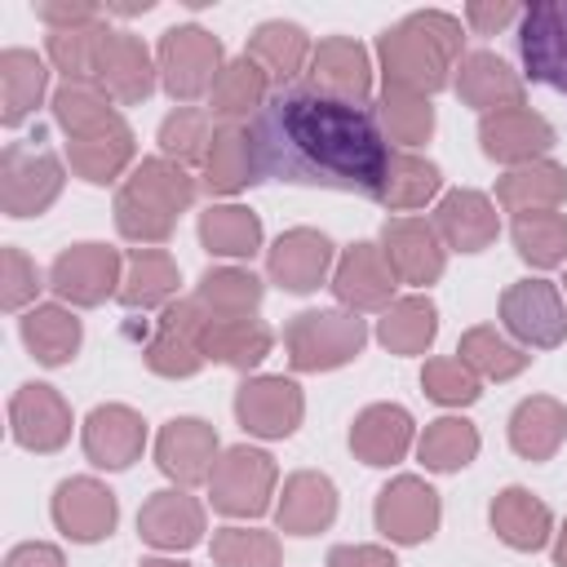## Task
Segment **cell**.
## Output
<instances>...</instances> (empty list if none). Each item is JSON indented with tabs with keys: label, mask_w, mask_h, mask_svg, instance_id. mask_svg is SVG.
<instances>
[{
	"label": "cell",
	"mask_w": 567,
	"mask_h": 567,
	"mask_svg": "<svg viewBox=\"0 0 567 567\" xmlns=\"http://www.w3.org/2000/svg\"><path fill=\"white\" fill-rule=\"evenodd\" d=\"M235 412H239L244 430H252L261 439H284L301 421V394L284 377H257V381H248L239 390Z\"/></svg>",
	"instance_id": "10"
},
{
	"label": "cell",
	"mask_w": 567,
	"mask_h": 567,
	"mask_svg": "<svg viewBox=\"0 0 567 567\" xmlns=\"http://www.w3.org/2000/svg\"><path fill=\"white\" fill-rule=\"evenodd\" d=\"M456 53H461V22L452 13H439V9L408 13L399 27L381 35L385 89H408L425 97L447 84Z\"/></svg>",
	"instance_id": "2"
},
{
	"label": "cell",
	"mask_w": 567,
	"mask_h": 567,
	"mask_svg": "<svg viewBox=\"0 0 567 567\" xmlns=\"http://www.w3.org/2000/svg\"><path fill=\"white\" fill-rule=\"evenodd\" d=\"M461 363L478 368L483 377H514L527 368V354L496 337V328H470L461 337Z\"/></svg>",
	"instance_id": "46"
},
{
	"label": "cell",
	"mask_w": 567,
	"mask_h": 567,
	"mask_svg": "<svg viewBox=\"0 0 567 567\" xmlns=\"http://www.w3.org/2000/svg\"><path fill=\"white\" fill-rule=\"evenodd\" d=\"M563 434H567V412L554 399H527L509 421V439L527 461H545L563 443Z\"/></svg>",
	"instance_id": "33"
},
{
	"label": "cell",
	"mask_w": 567,
	"mask_h": 567,
	"mask_svg": "<svg viewBox=\"0 0 567 567\" xmlns=\"http://www.w3.org/2000/svg\"><path fill=\"white\" fill-rule=\"evenodd\" d=\"M190 195H195V186H190V177L177 164L146 159L133 173V182L120 190V204H115L120 230L128 239H164L173 217L190 204Z\"/></svg>",
	"instance_id": "3"
},
{
	"label": "cell",
	"mask_w": 567,
	"mask_h": 567,
	"mask_svg": "<svg viewBox=\"0 0 567 567\" xmlns=\"http://www.w3.org/2000/svg\"><path fill=\"white\" fill-rule=\"evenodd\" d=\"M310 80L319 93L328 97H341V102H363L368 89H372V75H368V53L346 40V35H332V40H319V49L310 53Z\"/></svg>",
	"instance_id": "14"
},
{
	"label": "cell",
	"mask_w": 567,
	"mask_h": 567,
	"mask_svg": "<svg viewBox=\"0 0 567 567\" xmlns=\"http://www.w3.org/2000/svg\"><path fill=\"white\" fill-rule=\"evenodd\" d=\"M128 155H133V137H128L124 120H120L115 128L97 133V137H80V142H71V164H75L89 182H111V177L128 164Z\"/></svg>",
	"instance_id": "39"
},
{
	"label": "cell",
	"mask_w": 567,
	"mask_h": 567,
	"mask_svg": "<svg viewBox=\"0 0 567 567\" xmlns=\"http://www.w3.org/2000/svg\"><path fill=\"white\" fill-rule=\"evenodd\" d=\"M248 133L257 168L284 182L377 195L390 168V146L372 115L319 89H279L257 111Z\"/></svg>",
	"instance_id": "1"
},
{
	"label": "cell",
	"mask_w": 567,
	"mask_h": 567,
	"mask_svg": "<svg viewBox=\"0 0 567 567\" xmlns=\"http://www.w3.org/2000/svg\"><path fill=\"white\" fill-rule=\"evenodd\" d=\"M554 558H558V567H567V527H563V536H558V549H554Z\"/></svg>",
	"instance_id": "57"
},
{
	"label": "cell",
	"mask_w": 567,
	"mask_h": 567,
	"mask_svg": "<svg viewBox=\"0 0 567 567\" xmlns=\"http://www.w3.org/2000/svg\"><path fill=\"white\" fill-rule=\"evenodd\" d=\"M377 527L390 540H425L439 527V496L434 487H425L421 478H394L390 487H381L377 496Z\"/></svg>",
	"instance_id": "9"
},
{
	"label": "cell",
	"mask_w": 567,
	"mask_h": 567,
	"mask_svg": "<svg viewBox=\"0 0 567 567\" xmlns=\"http://www.w3.org/2000/svg\"><path fill=\"white\" fill-rule=\"evenodd\" d=\"M328 261H332V244L319 230H288L270 248V279H279L288 292H310L319 288Z\"/></svg>",
	"instance_id": "19"
},
{
	"label": "cell",
	"mask_w": 567,
	"mask_h": 567,
	"mask_svg": "<svg viewBox=\"0 0 567 567\" xmlns=\"http://www.w3.org/2000/svg\"><path fill=\"white\" fill-rule=\"evenodd\" d=\"M439 230L461 248V252H478L483 244H492L496 235V213L478 190H452L439 204Z\"/></svg>",
	"instance_id": "31"
},
{
	"label": "cell",
	"mask_w": 567,
	"mask_h": 567,
	"mask_svg": "<svg viewBox=\"0 0 567 567\" xmlns=\"http://www.w3.org/2000/svg\"><path fill=\"white\" fill-rule=\"evenodd\" d=\"M248 58L270 75V80H292L301 66H306V58H310V40H306V31L297 27V22H261L257 31H252V40H248Z\"/></svg>",
	"instance_id": "27"
},
{
	"label": "cell",
	"mask_w": 567,
	"mask_h": 567,
	"mask_svg": "<svg viewBox=\"0 0 567 567\" xmlns=\"http://www.w3.org/2000/svg\"><path fill=\"white\" fill-rule=\"evenodd\" d=\"M199 235L208 244V252H221V257H248L257 252L261 244V221L248 213V208H208L199 217Z\"/></svg>",
	"instance_id": "38"
},
{
	"label": "cell",
	"mask_w": 567,
	"mask_h": 567,
	"mask_svg": "<svg viewBox=\"0 0 567 567\" xmlns=\"http://www.w3.org/2000/svg\"><path fill=\"white\" fill-rule=\"evenodd\" d=\"M106 35H111V27H102V22L58 27V31H49V58L58 62V71L66 80H84L97 71V53H102Z\"/></svg>",
	"instance_id": "37"
},
{
	"label": "cell",
	"mask_w": 567,
	"mask_h": 567,
	"mask_svg": "<svg viewBox=\"0 0 567 567\" xmlns=\"http://www.w3.org/2000/svg\"><path fill=\"white\" fill-rule=\"evenodd\" d=\"M115 275H120V252L106 244H75L53 261V288L80 306H97L115 288Z\"/></svg>",
	"instance_id": "11"
},
{
	"label": "cell",
	"mask_w": 567,
	"mask_h": 567,
	"mask_svg": "<svg viewBox=\"0 0 567 567\" xmlns=\"http://www.w3.org/2000/svg\"><path fill=\"white\" fill-rule=\"evenodd\" d=\"M385 261L394 275H403L408 284H430L439 270H443V252H439V239L425 221L416 217H399V221H385Z\"/></svg>",
	"instance_id": "21"
},
{
	"label": "cell",
	"mask_w": 567,
	"mask_h": 567,
	"mask_svg": "<svg viewBox=\"0 0 567 567\" xmlns=\"http://www.w3.org/2000/svg\"><path fill=\"white\" fill-rule=\"evenodd\" d=\"M213 558L221 567H279V545L266 532L226 527V532L213 536Z\"/></svg>",
	"instance_id": "49"
},
{
	"label": "cell",
	"mask_w": 567,
	"mask_h": 567,
	"mask_svg": "<svg viewBox=\"0 0 567 567\" xmlns=\"http://www.w3.org/2000/svg\"><path fill=\"white\" fill-rule=\"evenodd\" d=\"M501 315H505V323H509L523 341H532V346H558L563 332H567L563 301H558L554 284H545V279H523V284H514V288L505 292V301H501Z\"/></svg>",
	"instance_id": "8"
},
{
	"label": "cell",
	"mask_w": 567,
	"mask_h": 567,
	"mask_svg": "<svg viewBox=\"0 0 567 567\" xmlns=\"http://www.w3.org/2000/svg\"><path fill=\"white\" fill-rule=\"evenodd\" d=\"M142 443H146L142 416L120 403L97 408L84 425V452L93 456V465H106V470H124L128 461H137Z\"/></svg>",
	"instance_id": "17"
},
{
	"label": "cell",
	"mask_w": 567,
	"mask_h": 567,
	"mask_svg": "<svg viewBox=\"0 0 567 567\" xmlns=\"http://www.w3.org/2000/svg\"><path fill=\"white\" fill-rule=\"evenodd\" d=\"M434 190H439V168L434 164H425L416 155H390V168H385V182H381L377 199L390 204V208H416Z\"/></svg>",
	"instance_id": "40"
},
{
	"label": "cell",
	"mask_w": 567,
	"mask_h": 567,
	"mask_svg": "<svg viewBox=\"0 0 567 567\" xmlns=\"http://www.w3.org/2000/svg\"><path fill=\"white\" fill-rule=\"evenodd\" d=\"M137 527H142V536H146L151 545H159V549H186V545L199 540L204 514H199V505H195L186 492H155V496L142 505Z\"/></svg>",
	"instance_id": "22"
},
{
	"label": "cell",
	"mask_w": 567,
	"mask_h": 567,
	"mask_svg": "<svg viewBox=\"0 0 567 567\" xmlns=\"http://www.w3.org/2000/svg\"><path fill=\"white\" fill-rule=\"evenodd\" d=\"M359 346H363V323L354 315L310 310L297 315V323L288 328L292 368H337L350 354H359Z\"/></svg>",
	"instance_id": "5"
},
{
	"label": "cell",
	"mask_w": 567,
	"mask_h": 567,
	"mask_svg": "<svg viewBox=\"0 0 567 567\" xmlns=\"http://www.w3.org/2000/svg\"><path fill=\"white\" fill-rule=\"evenodd\" d=\"M4 270H9V284H4V306L13 310V306H22L27 297H35L40 275H35V266H27V257H22L18 248H4Z\"/></svg>",
	"instance_id": "52"
},
{
	"label": "cell",
	"mask_w": 567,
	"mask_h": 567,
	"mask_svg": "<svg viewBox=\"0 0 567 567\" xmlns=\"http://www.w3.org/2000/svg\"><path fill=\"white\" fill-rule=\"evenodd\" d=\"M159 71H164V89L182 102L213 93L221 75V44L204 27H168L159 40Z\"/></svg>",
	"instance_id": "4"
},
{
	"label": "cell",
	"mask_w": 567,
	"mask_h": 567,
	"mask_svg": "<svg viewBox=\"0 0 567 567\" xmlns=\"http://www.w3.org/2000/svg\"><path fill=\"white\" fill-rule=\"evenodd\" d=\"M456 93H461L470 106L487 111V115L523 106V84H518V75H514L496 53H470V58L461 62Z\"/></svg>",
	"instance_id": "20"
},
{
	"label": "cell",
	"mask_w": 567,
	"mask_h": 567,
	"mask_svg": "<svg viewBox=\"0 0 567 567\" xmlns=\"http://www.w3.org/2000/svg\"><path fill=\"white\" fill-rule=\"evenodd\" d=\"M208 168V190H239L248 182H257V151H252V133L239 124H226L213 133V151L204 159Z\"/></svg>",
	"instance_id": "28"
},
{
	"label": "cell",
	"mask_w": 567,
	"mask_h": 567,
	"mask_svg": "<svg viewBox=\"0 0 567 567\" xmlns=\"http://www.w3.org/2000/svg\"><path fill=\"white\" fill-rule=\"evenodd\" d=\"M22 341L40 363H66L80 346V319L66 315L62 306H40L22 319Z\"/></svg>",
	"instance_id": "36"
},
{
	"label": "cell",
	"mask_w": 567,
	"mask_h": 567,
	"mask_svg": "<svg viewBox=\"0 0 567 567\" xmlns=\"http://www.w3.org/2000/svg\"><path fill=\"white\" fill-rule=\"evenodd\" d=\"M337 514V492L323 474H292L279 501V527L292 536H310L319 527H328Z\"/></svg>",
	"instance_id": "25"
},
{
	"label": "cell",
	"mask_w": 567,
	"mask_h": 567,
	"mask_svg": "<svg viewBox=\"0 0 567 567\" xmlns=\"http://www.w3.org/2000/svg\"><path fill=\"white\" fill-rule=\"evenodd\" d=\"M421 381H425L430 399H439V403H474L478 399V377L461 359H434V363H425V377Z\"/></svg>",
	"instance_id": "51"
},
{
	"label": "cell",
	"mask_w": 567,
	"mask_h": 567,
	"mask_svg": "<svg viewBox=\"0 0 567 567\" xmlns=\"http://www.w3.org/2000/svg\"><path fill=\"white\" fill-rule=\"evenodd\" d=\"M53 111H58L62 128L71 133V142L97 137V133H106V128L120 124V115L111 111V97L97 93V89L84 84V80H66V84L58 89V97H53Z\"/></svg>",
	"instance_id": "32"
},
{
	"label": "cell",
	"mask_w": 567,
	"mask_h": 567,
	"mask_svg": "<svg viewBox=\"0 0 567 567\" xmlns=\"http://www.w3.org/2000/svg\"><path fill=\"white\" fill-rule=\"evenodd\" d=\"M381 120H385L390 137H399L408 146L421 142V137H430V128H434L430 102L421 93H408V89H385L381 93Z\"/></svg>",
	"instance_id": "48"
},
{
	"label": "cell",
	"mask_w": 567,
	"mask_h": 567,
	"mask_svg": "<svg viewBox=\"0 0 567 567\" xmlns=\"http://www.w3.org/2000/svg\"><path fill=\"white\" fill-rule=\"evenodd\" d=\"M62 186V168L53 155H27L22 146L4 151V208L13 217L40 213Z\"/></svg>",
	"instance_id": "15"
},
{
	"label": "cell",
	"mask_w": 567,
	"mask_h": 567,
	"mask_svg": "<svg viewBox=\"0 0 567 567\" xmlns=\"http://www.w3.org/2000/svg\"><path fill=\"white\" fill-rule=\"evenodd\" d=\"M173 288H177L173 261L164 252H155V248H142V252H133V266H128V279L120 288V297H124V306H155Z\"/></svg>",
	"instance_id": "45"
},
{
	"label": "cell",
	"mask_w": 567,
	"mask_h": 567,
	"mask_svg": "<svg viewBox=\"0 0 567 567\" xmlns=\"http://www.w3.org/2000/svg\"><path fill=\"white\" fill-rule=\"evenodd\" d=\"M377 332H381V341H385L390 350H403V354L425 350L430 337H434V306H430L425 297L394 301V306L385 310V319H381Z\"/></svg>",
	"instance_id": "43"
},
{
	"label": "cell",
	"mask_w": 567,
	"mask_h": 567,
	"mask_svg": "<svg viewBox=\"0 0 567 567\" xmlns=\"http://www.w3.org/2000/svg\"><path fill=\"white\" fill-rule=\"evenodd\" d=\"M266 89H270V75L244 53L230 66H221V75L213 84V111L226 120H239V115L266 106Z\"/></svg>",
	"instance_id": "35"
},
{
	"label": "cell",
	"mask_w": 567,
	"mask_h": 567,
	"mask_svg": "<svg viewBox=\"0 0 567 567\" xmlns=\"http://www.w3.org/2000/svg\"><path fill=\"white\" fill-rule=\"evenodd\" d=\"M199 350L208 359L248 368L270 350V328H261L257 319H204L199 328Z\"/></svg>",
	"instance_id": "29"
},
{
	"label": "cell",
	"mask_w": 567,
	"mask_h": 567,
	"mask_svg": "<svg viewBox=\"0 0 567 567\" xmlns=\"http://www.w3.org/2000/svg\"><path fill=\"white\" fill-rule=\"evenodd\" d=\"M408 443H412V416H408L403 408H394V403L368 408V412L354 421V430H350V447H354L368 465H390V461H399V456L408 452Z\"/></svg>",
	"instance_id": "23"
},
{
	"label": "cell",
	"mask_w": 567,
	"mask_h": 567,
	"mask_svg": "<svg viewBox=\"0 0 567 567\" xmlns=\"http://www.w3.org/2000/svg\"><path fill=\"white\" fill-rule=\"evenodd\" d=\"M4 567H62V554L53 545H40L35 540V545H18Z\"/></svg>",
	"instance_id": "56"
},
{
	"label": "cell",
	"mask_w": 567,
	"mask_h": 567,
	"mask_svg": "<svg viewBox=\"0 0 567 567\" xmlns=\"http://www.w3.org/2000/svg\"><path fill=\"white\" fill-rule=\"evenodd\" d=\"M465 18H470V27H474V31H483V35H487V31H501L505 22H514V18H518V9H514V4H470V9H465Z\"/></svg>",
	"instance_id": "55"
},
{
	"label": "cell",
	"mask_w": 567,
	"mask_h": 567,
	"mask_svg": "<svg viewBox=\"0 0 567 567\" xmlns=\"http://www.w3.org/2000/svg\"><path fill=\"white\" fill-rule=\"evenodd\" d=\"M199 297L221 315V319H244L257 297H261V284L248 275V270H208L204 284H199Z\"/></svg>",
	"instance_id": "47"
},
{
	"label": "cell",
	"mask_w": 567,
	"mask_h": 567,
	"mask_svg": "<svg viewBox=\"0 0 567 567\" xmlns=\"http://www.w3.org/2000/svg\"><path fill=\"white\" fill-rule=\"evenodd\" d=\"M213 447H217L213 430L204 421H195V416H182V421H168L164 425L155 456H159V470L168 478H177V483H204L213 474L208 470Z\"/></svg>",
	"instance_id": "18"
},
{
	"label": "cell",
	"mask_w": 567,
	"mask_h": 567,
	"mask_svg": "<svg viewBox=\"0 0 567 567\" xmlns=\"http://www.w3.org/2000/svg\"><path fill=\"white\" fill-rule=\"evenodd\" d=\"M53 518L71 540H102L115 527V496L93 478H66L53 496Z\"/></svg>",
	"instance_id": "13"
},
{
	"label": "cell",
	"mask_w": 567,
	"mask_h": 567,
	"mask_svg": "<svg viewBox=\"0 0 567 567\" xmlns=\"http://www.w3.org/2000/svg\"><path fill=\"white\" fill-rule=\"evenodd\" d=\"M204 142L208 137V115L195 111V106H177L164 124H159V146L164 155H177V159H199L204 155ZM208 159V155H204Z\"/></svg>",
	"instance_id": "50"
},
{
	"label": "cell",
	"mask_w": 567,
	"mask_h": 567,
	"mask_svg": "<svg viewBox=\"0 0 567 567\" xmlns=\"http://www.w3.org/2000/svg\"><path fill=\"white\" fill-rule=\"evenodd\" d=\"M9 416H13V439L22 447H35V452H53L71 434V412L53 394V385H22L13 394Z\"/></svg>",
	"instance_id": "12"
},
{
	"label": "cell",
	"mask_w": 567,
	"mask_h": 567,
	"mask_svg": "<svg viewBox=\"0 0 567 567\" xmlns=\"http://www.w3.org/2000/svg\"><path fill=\"white\" fill-rule=\"evenodd\" d=\"M549 142H554V128L540 115H532L527 106L496 111V115L483 120V151L492 159H532Z\"/></svg>",
	"instance_id": "24"
},
{
	"label": "cell",
	"mask_w": 567,
	"mask_h": 567,
	"mask_svg": "<svg viewBox=\"0 0 567 567\" xmlns=\"http://www.w3.org/2000/svg\"><path fill=\"white\" fill-rule=\"evenodd\" d=\"M514 244H518V252L527 257V261H536V266H554V261H563L567 257V217H558V213H518V221H514Z\"/></svg>",
	"instance_id": "42"
},
{
	"label": "cell",
	"mask_w": 567,
	"mask_h": 567,
	"mask_svg": "<svg viewBox=\"0 0 567 567\" xmlns=\"http://www.w3.org/2000/svg\"><path fill=\"white\" fill-rule=\"evenodd\" d=\"M337 297L368 310V306H381L390 292H394V270L390 261L377 257L372 244H354L346 257H341V270H337Z\"/></svg>",
	"instance_id": "26"
},
{
	"label": "cell",
	"mask_w": 567,
	"mask_h": 567,
	"mask_svg": "<svg viewBox=\"0 0 567 567\" xmlns=\"http://www.w3.org/2000/svg\"><path fill=\"white\" fill-rule=\"evenodd\" d=\"M213 505L221 514H261L270 505V487H275V465L266 452L257 447H230L213 474Z\"/></svg>",
	"instance_id": "6"
},
{
	"label": "cell",
	"mask_w": 567,
	"mask_h": 567,
	"mask_svg": "<svg viewBox=\"0 0 567 567\" xmlns=\"http://www.w3.org/2000/svg\"><path fill=\"white\" fill-rule=\"evenodd\" d=\"M35 18H40V22H49V27L58 31V27L97 22V9H93V4H35Z\"/></svg>",
	"instance_id": "54"
},
{
	"label": "cell",
	"mask_w": 567,
	"mask_h": 567,
	"mask_svg": "<svg viewBox=\"0 0 567 567\" xmlns=\"http://www.w3.org/2000/svg\"><path fill=\"white\" fill-rule=\"evenodd\" d=\"M142 567H186V563H168V558H146Z\"/></svg>",
	"instance_id": "58"
},
{
	"label": "cell",
	"mask_w": 567,
	"mask_h": 567,
	"mask_svg": "<svg viewBox=\"0 0 567 567\" xmlns=\"http://www.w3.org/2000/svg\"><path fill=\"white\" fill-rule=\"evenodd\" d=\"M93 75H97V84L106 89V97H115V102H137V97H146L151 84H155V80H151V53H146L142 40L128 35V31H111V35H106Z\"/></svg>",
	"instance_id": "16"
},
{
	"label": "cell",
	"mask_w": 567,
	"mask_h": 567,
	"mask_svg": "<svg viewBox=\"0 0 567 567\" xmlns=\"http://www.w3.org/2000/svg\"><path fill=\"white\" fill-rule=\"evenodd\" d=\"M474 452H478V434H474V425L461 421V416L434 421V425L425 430V439H421V461H425L430 470H461V465L474 461Z\"/></svg>",
	"instance_id": "41"
},
{
	"label": "cell",
	"mask_w": 567,
	"mask_h": 567,
	"mask_svg": "<svg viewBox=\"0 0 567 567\" xmlns=\"http://www.w3.org/2000/svg\"><path fill=\"white\" fill-rule=\"evenodd\" d=\"M328 567H399L385 549H372V545H341L332 549Z\"/></svg>",
	"instance_id": "53"
},
{
	"label": "cell",
	"mask_w": 567,
	"mask_h": 567,
	"mask_svg": "<svg viewBox=\"0 0 567 567\" xmlns=\"http://www.w3.org/2000/svg\"><path fill=\"white\" fill-rule=\"evenodd\" d=\"M523 62L532 80L567 89V0H545L523 13Z\"/></svg>",
	"instance_id": "7"
},
{
	"label": "cell",
	"mask_w": 567,
	"mask_h": 567,
	"mask_svg": "<svg viewBox=\"0 0 567 567\" xmlns=\"http://www.w3.org/2000/svg\"><path fill=\"white\" fill-rule=\"evenodd\" d=\"M44 62L31 49H4L0 53V89H4V124H22V115L44 93Z\"/></svg>",
	"instance_id": "34"
},
{
	"label": "cell",
	"mask_w": 567,
	"mask_h": 567,
	"mask_svg": "<svg viewBox=\"0 0 567 567\" xmlns=\"http://www.w3.org/2000/svg\"><path fill=\"white\" fill-rule=\"evenodd\" d=\"M563 190H567V177L558 164H532L501 182V204L536 213V204H554V199H563Z\"/></svg>",
	"instance_id": "44"
},
{
	"label": "cell",
	"mask_w": 567,
	"mask_h": 567,
	"mask_svg": "<svg viewBox=\"0 0 567 567\" xmlns=\"http://www.w3.org/2000/svg\"><path fill=\"white\" fill-rule=\"evenodd\" d=\"M492 527L501 532V540H509L514 549H540L549 536V509L523 492V487H505L492 501Z\"/></svg>",
	"instance_id": "30"
}]
</instances>
